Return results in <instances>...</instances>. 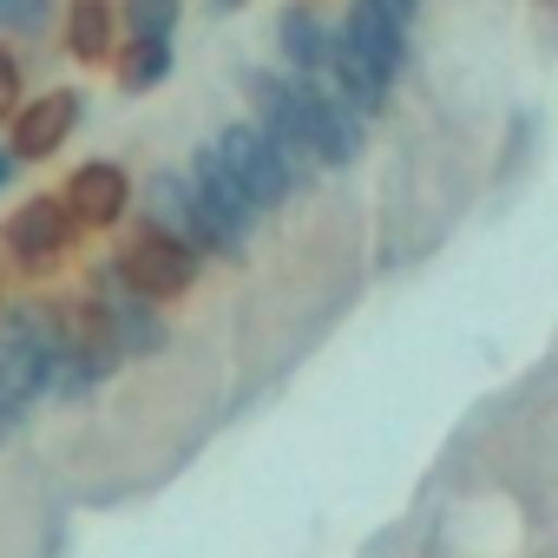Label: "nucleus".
<instances>
[{"mask_svg": "<svg viewBox=\"0 0 558 558\" xmlns=\"http://www.w3.org/2000/svg\"><path fill=\"white\" fill-rule=\"evenodd\" d=\"M184 21V0H119V27L138 40H171Z\"/></svg>", "mask_w": 558, "mask_h": 558, "instance_id": "14", "label": "nucleus"}, {"mask_svg": "<svg viewBox=\"0 0 558 558\" xmlns=\"http://www.w3.org/2000/svg\"><path fill=\"white\" fill-rule=\"evenodd\" d=\"M276 53H283V66H290V73H303V80H323V73H329L336 27L323 21L316 0H290V8L276 14Z\"/></svg>", "mask_w": 558, "mask_h": 558, "instance_id": "10", "label": "nucleus"}, {"mask_svg": "<svg viewBox=\"0 0 558 558\" xmlns=\"http://www.w3.org/2000/svg\"><path fill=\"white\" fill-rule=\"evenodd\" d=\"M112 47H119L112 0H66V53L80 66H112Z\"/></svg>", "mask_w": 558, "mask_h": 558, "instance_id": "11", "label": "nucleus"}, {"mask_svg": "<svg viewBox=\"0 0 558 558\" xmlns=\"http://www.w3.org/2000/svg\"><path fill=\"white\" fill-rule=\"evenodd\" d=\"M66 210L86 223V230H119L125 217H132V178H125V165L119 158H86V165H73V178H66Z\"/></svg>", "mask_w": 558, "mask_h": 558, "instance_id": "9", "label": "nucleus"}, {"mask_svg": "<svg viewBox=\"0 0 558 558\" xmlns=\"http://www.w3.org/2000/svg\"><path fill=\"white\" fill-rule=\"evenodd\" d=\"M401 66H408V34L375 8V0H355L342 14V27H336V53H329L323 86H336L368 119V112L388 106V86L401 80Z\"/></svg>", "mask_w": 558, "mask_h": 558, "instance_id": "1", "label": "nucleus"}, {"mask_svg": "<svg viewBox=\"0 0 558 558\" xmlns=\"http://www.w3.org/2000/svg\"><path fill=\"white\" fill-rule=\"evenodd\" d=\"M243 8V0H210V14H236Z\"/></svg>", "mask_w": 558, "mask_h": 558, "instance_id": "20", "label": "nucleus"}, {"mask_svg": "<svg viewBox=\"0 0 558 558\" xmlns=\"http://www.w3.org/2000/svg\"><path fill=\"white\" fill-rule=\"evenodd\" d=\"M8 178H14V151L0 145V191H8Z\"/></svg>", "mask_w": 558, "mask_h": 558, "instance_id": "18", "label": "nucleus"}, {"mask_svg": "<svg viewBox=\"0 0 558 558\" xmlns=\"http://www.w3.org/2000/svg\"><path fill=\"white\" fill-rule=\"evenodd\" d=\"M171 66H178L171 40H138V34H125V40L112 47V80H119L125 93H151V86H165Z\"/></svg>", "mask_w": 558, "mask_h": 558, "instance_id": "13", "label": "nucleus"}, {"mask_svg": "<svg viewBox=\"0 0 558 558\" xmlns=\"http://www.w3.org/2000/svg\"><path fill=\"white\" fill-rule=\"evenodd\" d=\"M14 421H21V414H14L8 401H0V440H8V434H14Z\"/></svg>", "mask_w": 558, "mask_h": 558, "instance_id": "19", "label": "nucleus"}, {"mask_svg": "<svg viewBox=\"0 0 558 558\" xmlns=\"http://www.w3.org/2000/svg\"><path fill=\"white\" fill-rule=\"evenodd\" d=\"M53 14H60V0H8V8H0V27L21 34V40H40L53 27Z\"/></svg>", "mask_w": 558, "mask_h": 558, "instance_id": "15", "label": "nucleus"}, {"mask_svg": "<svg viewBox=\"0 0 558 558\" xmlns=\"http://www.w3.org/2000/svg\"><path fill=\"white\" fill-rule=\"evenodd\" d=\"M80 243H86V223L66 210L60 191H34L8 223H0V250H8L27 276H53Z\"/></svg>", "mask_w": 558, "mask_h": 558, "instance_id": "5", "label": "nucleus"}, {"mask_svg": "<svg viewBox=\"0 0 558 558\" xmlns=\"http://www.w3.org/2000/svg\"><path fill=\"white\" fill-rule=\"evenodd\" d=\"M184 178H191V204H197V256H243L263 210L230 184V171L217 165L210 145L184 165Z\"/></svg>", "mask_w": 558, "mask_h": 558, "instance_id": "4", "label": "nucleus"}, {"mask_svg": "<svg viewBox=\"0 0 558 558\" xmlns=\"http://www.w3.org/2000/svg\"><path fill=\"white\" fill-rule=\"evenodd\" d=\"M145 223L184 236L197 250V204H191V178L184 171H151L145 178Z\"/></svg>", "mask_w": 558, "mask_h": 558, "instance_id": "12", "label": "nucleus"}, {"mask_svg": "<svg viewBox=\"0 0 558 558\" xmlns=\"http://www.w3.org/2000/svg\"><path fill=\"white\" fill-rule=\"evenodd\" d=\"M80 119H86V99H80L73 86H53V93L21 99L14 119H8V151H14V165H47V158H60V145L80 132Z\"/></svg>", "mask_w": 558, "mask_h": 558, "instance_id": "8", "label": "nucleus"}, {"mask_svg": "<svg viewBox=\"0 0 558 558\" xmlns=\"http://www.w3.org/2000/svg\"><path fill=\"white\" fill-rule=\"evenodd\" d=\"M375 8H381L401 34H414V21H421V0H375Z\"/></svg>", "mask_w": 558, "mask_h": 558, "instance_id": "17", "label": "nucleus"}, {"mask_svg": "<svg viewBox=\"0 0 558 558\" xmlns=\"http://www.w3.org/2000/svg\"><path fill=\"white\" fill-rule=\"evenodd\" d=\"M119 276L138 290V296H151V303H178L191 283H197V269H204V256L184 243V236H171V230H158V223H138L125 243H119Z\"/></svg>", "mask_w": 558, "mask_h": 558, "instance_id": "6", "label": "nucleus"}, {"mask_svg": "<svg viewBox=\"0 0 558 558\" xmlns=\"http://www.w3.org/2000/svg\"><path fill=\"white\" fill-rule=\"evenodd\" d=\"M27 99V80H21V60L8 53V40H0V119H14V106Z\"/></svg>", "mask_w": 558, "mask_h": 558, "instance_id": "16", "label": "nucleus"}, {"mask_svg": "<svg viewBox=\"0 0 558 558\" xmlns=\"http://www.w3.org/2000/svg\"><path fill=\"white\" fill-rule=\"evenodd\" d=\"M0 303H8V276H0Z\"/></svg>", "mask_w": 558, "mask_h": 558, "instance_id": "21", "label": "nucleus"}, {"mask_svg": "<svg viewBox=\"0 0 558 558\" xmlns=\"http://www.w3.org/2000/svg\"><path fill=\"white\" fill-rule=\"evenodd\" d=\"M210 151H217V165L230 171V184H236L256 210H283V204L303 191V178H310V165H303V158H290V151L276 145L256 119L223 125V132L210 138Z\"/></svg>", "mask_w": 558, "mask_h": 558, "instance_id": "3", "label": "nucleus"}, {"mask_svg": "<svg viewBox=\"0 0 558 558\" xmlns=\"http://www.w3.org/2000/svg\"><path fill=\"white\" fill-rule=\"evenodd\" d=\"M0 8H8V0H0Z\"/></svg>", "mask_w": 558, "mask_h": 558, "instance_id": "22", "label": "nucleus"}, {"mask_svg": "<svg viewBox=\"0 0 558 558\" xmlns=\"http://www.w3.org/2000/svg\"><path fill=\"white\" fill-rule=\"evenodd\" d=\"M86 303L106 316V329H112V342H119V355H158L165 349V303H151V296H138L125 276H119V263L112 256H99L93 269H86Z\"/></svg>", "mask_w": 558, "mask_h": 558, "instance_id": "7", "label": "nucleus"}, {"mask_svg": "<svg viewBox=\"0 0 558 558\" xmlns=\"http://www.w3.org/2000/svg\"><path fill=\"white\" fill-rule=\"evenodd\" d=\"M53 355H60V303H8V316H0V401L14 414H27L47 395Z\"/></svg>", "mask_w": 558, "mask_h": 558, "instance_id": "2", "label": "nucleus"}]
</instances>
